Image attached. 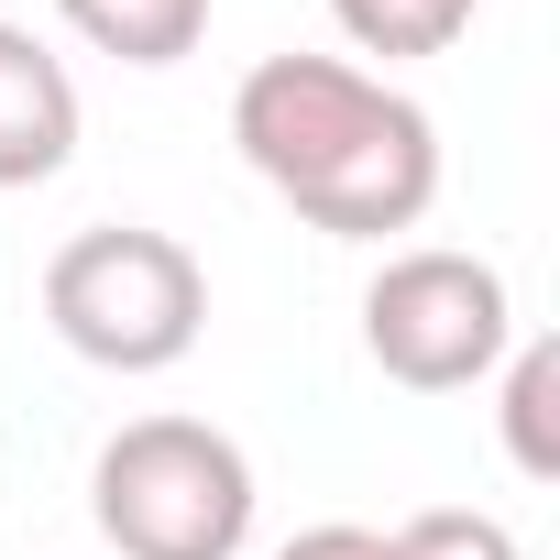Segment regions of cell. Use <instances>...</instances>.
Instances as JSON below:
<instances>
[{"label": "cell", "instance_id": "1", "mask_svg": "<svg viewBox=\"0 0 560 560\" xmlns=\"http://www.w3.org/2000/svg\"><path fill=\"white\" fill-rule=\"evenodd\" d=\"M242 165L330 242L418 231L440 198V121L352 56H264L231 89Z\"/></svg>", "mask_w": 560, "mask_h": 560}, {"label": "cell", "instance_id": "2", "mask_svg": "<svg viewBox=\"0 0 560 560\" xmlns=\"http://www.w3.org/2000/svg\"><path fill=\"white\" fill-rule=\"evenodd\" d=\"M45 319L78 363L100 374H176L209 330V275L176 231L143 220H100L78 242H56L45 264Z\"/></svg>", "mask_w": 560, "mask_h": 560}, {"label": "cell", "instance_id": "3", "mask_svg": "<svg viewBox=\"0 0 560 560\" xmlns=\"http://www.w3.org/2000/svg\"><path fill=\"white\" fill-rule=\"evenodd\" d=\"M89 516L121 560H242L253 462L209 418H132L89 462Z\"/></svg>", "mask_w": 560, "mask_h": 560}, {"label": "cell", "instance_id": "4", "mask_svg": "<svg viewBox=\"0 0 560 560\" xmlns=\"http://www.w3.org/2000/svg\"><path fill=\"white\" fill-rule=\"evenodd\" d=\"M516 341V298L483 253H451V242H418V253H385L374 287H363V352L385 385L407 396H462L505 363Z\"/></svg>", "mask_w": 560, "mask_h": 560}, {"label": "cell", "instance_id": "5", "mask_svg": "<svg viewBox=\"0 0 560 560\" xmlns=\"http://www.w3.org/2000/svg\"><path fill=\"white\" fill-rule=\"evenodd\" d=\"M78 154V78L34 23H0V187H45Z\"/></svg>", "mask_w": 560, "mask_h": 560}, {"label": "cell", "instance_id": "6", "mask_svg": "<svg viewBox=\"0 0 560 560\" xmlns=\"http://www.w3.org/2000/svg\"><path fill=\"white\" fill-rule=\"evenodd\" d=\"M56 12H67V34H89L121 67H176L209 34V0H56Z\"/></svg>", "mask_w": 560, "mask_h": 560}, {"label": "cell", "instance_id": "7", "mask_svg": "<svg viewBox=\"0 0 560 560\" xmlns=\"http://www.w3.org/2000/svg\"><path fill=\"white\" fill-rule=\"evenodd\" d=\"M494 374H505V407H494V418H505V462H516L527 483H549V472H560V341H527V330H516Z\"/></svg>", "mask_w": 560, "mask_h": 560}, {"label": "cell", "instance_id": "8", "mask_svg": "<svg viewBox=\"0 0 560 560\" xmlns=\"http://www.w3.org/2000/svg\"><path fill=\"white\" fill-rule=\"evenodd\" d=\"M472 12L483 0H330V23L363 45V56H451L462 34H472Z\"/></svg>", "mask_w": 560, "mask_h": 560}, {"label": "cell", "instance_id": "9", "mask_svg": "<svg viewBox=\"0 0 560 560\" xmlns=\"http://www.w3.org/2000/svg\"><path fill=\"white\" fill-rule=\"evenodd\" d=\"M385 560H527V549L483 505H418L407 527H385Z\"/></svg>", "mask_w": 560, "mask_h": 560}, {"label": "cell", "instance_id": "10", "mask_svg": "<svg viewBox=\"0 0 560 560\" xmlns=\"http://www.w3.org/2000/svg\"><path fill=\"white\" fill-rule=\"evenodd\" d=\"M275 560H385V527H352V516H330V527H298Z\"/></svg>", "mask_w": 560, "mask_h": 560}]
</instances>
